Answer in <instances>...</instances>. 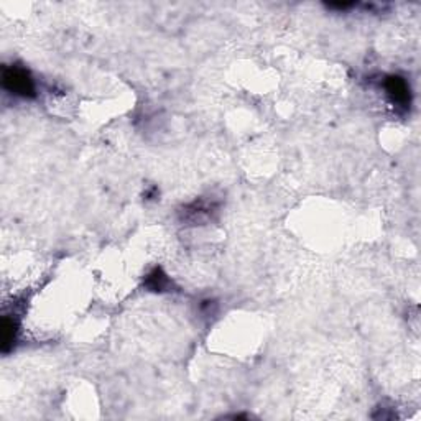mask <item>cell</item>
Returning a JSON list of instances; mask_svg holds the SVG:
<instances>
[{"label": "cell", "mask_w": 421, "mask_h": 421, "mask_svg": "<svg viewBox=\"0 0 421 421\" xmlns=\"http://www.w3.org/2000/svg\"><path fill=\"white\" fill-rule=\"evenodd\" d=\"M2 83L8 93L20 95V98H33L35 95V83L27 69L11 66L4 69Z\"/></svg>", "instance_id": "6da1fadb"}, {"label": "cell", "mask_w": 421, "mask_h": 421, "mask_svg": "<svg viewBox=\"0 0 421 421\" xmlns=\"http://www.w3.org/2000/svg\"><path fill=\"white\" fill-rule=\"evenodd\" d=\"M17 336V323L8 316H4L2 319V351L7 352L13 346Z\"/></svg>", "instance_id": "3957f363"}, {"label": "cell", "mask_w": 421, "mask_h": 421, "mask_svg": "<svg viewBox=\"0 0 421 421\" xmlns=\"http://www.w3.org/2000/svg\"><path fill=\"white\" fill-rule=\"evenodd\" d=\"M385 89L387 94L390 95L392 102L400 105V107H410V86L406 84L403 78H400V76H389V78L385 79Z\"/></svg>", "instance_id": "7a4b0ae2"}]
</instances>
